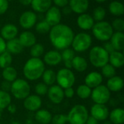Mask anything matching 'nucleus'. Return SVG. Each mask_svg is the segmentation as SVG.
<instances>
[{"label": "nucleus", "mask_w": 124, "mask_h": 124, "mask_svg": "<svg viewBox=\"0 0 124 124\" xmlns=\"http://www.w3.org/2000/svg\"><path fill=\"white\" fill-rule=\"evenodd\" d=\"M35 29L37 33L41 34H45L49 32L51 29V26L44 20H42L38 22L37 23H36Z\"/></svg>", "instance_id": "nucleus-38"}, {"label": "nucleus", "mask_w": 124, "mask_h": 124, "mask_svg": "<svg viewBox=\"0 0 124 124\" xmlns=\"http://www.w3.org/2000/svg\"><path fill=\"white\" fill-rule=\"evenodd\" d=\"M6 51V41L0 36V54Z\"/></svg>", "instance_id": "nucleus-48"}, {"label": "nucleus", "mask_w": 124, "mask_h": 124, "mask_svg": "<svg viewBox=\"0 0 124 124\" xmlns=\"http://www.w3.org/2000/svg\"><path fill=\"white\" fill-rule=\"evenodd\" d=\"M68 122V118L64 114H57L52 116L51 123L52 124H65Z\"/></svg>", "instance_id": "nucleus-42"}, {"label": "nucleus", "mask_w": 124, "mask_h": 124, "mask_svg": "<svg viewBox=\"0 0 124 124\" xmlns=\"http://www.w3.org/2000/svg\"><path fill=\"white\" fill-rule=\"evenodd\" d=\"M109 41L111 43L116 51L121 52L124 48V32H114L111 38L110 39Z\"/></svg>", "instance_id": "nucleus-23"}, {"label": "nucleus", "mask_w": 124, "mask_h": 124, "mask_svg": "<svg viewBox=\"0 0 124 124\" xmlns=\"http://www.w3.org/2000/svg\"><path fill=\"white\" fill-rule=\"evenodd\" d=\"M60 54H61L62 61H63L65 68H68V69L72 68L71 62H72V60L73 59V57L76 56L75 52L73 50V49H70V47L65 49L62 50V52Z\"/></svg>", "instance_id": "nucleus-29"}, {"label": "nucleus", "mask_w": 124, "mask_h": 124, "mask_svg": "<svg viewBox=\"0 0 124 124\" xmlns=\"http://www.w3.org/2000/svg\"><path fill=\"white\" fill-rule=\"evenodd\" d=\"M7 1H12V0H7Z\"/></svg>", "instance_id": "nucleus-56"}, {"label": "nucleus", "mask_w": 124, "mask_h": 124, "mask_svg": "<svg viewBox=\"0 0 124 124\" xmlns=\"http://www.w3.org/2000/svg\"><path fill=\"white\" fill-rule=\"evenodd\" d=\"M109 110L105 105L94 104L90 109V116L100 121H104L108 118Z\"/></svg>", "instance_id": "nucleus-12"}, {"label": "nucleus", "mask_w": 124, "mask_h": 124, "mask_svg": "<svg viewBox=\"0 0 124 124\" xmlns=\"http://www.w3.org/2000/svg\"><path fill=\"white\" fill-rule=\"evenodd\" d=\"M18 39L23 47L30 48L36 43V37L35 34L29 31H25L22 32L20 34Z\"/></svg>", "instance_id": "nucleus-20"}, {"label": "nucleus", "mask_w": 124, "mask_h": 124, "mask_svg": "<svg viewBox=\"0 0 124 124\" xmlns=\"http://www.w3.org/2000/svg\"><path fill=\"white\" fill-rule=\"evenodd\" d=\"M64 91V96L65 97L68 98V99H70L73 98L75 95V90L73 89V87H69V88H66L65 89H63Z\"/></svg>", "instance_id": "nucleus-44"}, {"label": "nucleus", "mask_w": 124, "mask_h": 124, "mask_svg": "<svg viewBox=\"0 0 124 124\" xmlns=\"http://www.w3.org/2000/svg\"><path fill=\"white\" fill-rule=\"evenodd\" d=\"M68 6L73 12L81 15L87 11L89 1V0H69Z\"/></svg>", "instance_id": "nucleus-16"}, {"label": "nucleus", "mask_w": 124, "mask_h": 124, "mask_svg": "<svg viewBox=\"0 0 124 124\" xmlns=\"http://www.w3.org/2000/svg\"><path fill=\"white\" fill-rule=\"evenodd\" d=\"M2 77L4 81H8L9 83L13 82L17 78V70L12 66H8L3 69L2 70Z\"/></svg>", "instance_id": "nucleus-30"}, {"label": "nucleus", "mask_w": 124, "mask_h": 124, "mask_svg": "<svg viewBox=\"0 0 124 124\" xmlns=\"http://www.w3.org/2000/svg\"><path fill=\"white\" fill-rule=\"evenodd\" d=\"M1 110H0V119H1Z\"/></svg>", "instance_id": "nucleus-55"}, {"label": "nucleus", "mask_w": 124, "mask_h": 124, "mask_svg": "<svg viewBox=\"0 0 124 124\" xmlns=\"http://www.w3.org/2000/svg\"><path fill=\"white\" fill-rule=\"evenodd\" d=\"M106 16V10L102 7H96L93 11V15L92 17L94 20V21L100 22L102 21Z\"/></svg>", "instance_id": "nucleus-39"}, {"label": "nucleus", "mask_w": 124, "mask_h": 124, "mask_svg": "<svg viewBox=\"0 0 124 124\" xmlns=\"http://www.w3.org/2000/svg\"><path fill=\"white\" fill-rule=\"evenodd\" d=\"M30 48V54L31 57L40 58L44 53V47L40 43H36Z\"/></svg>", "instance_id": "nucleus-35"}, {"label": "nucleus", "mask_w": 124, "mask_h": 124, "mask_svg": "<svg viewBox=\"0 0 124 124\" xmlns=\"http://www.w3.org/2000/svg\"><path fill=\"white\" fill-rule=\"evenodd\" d=\"M90 63L95 68H101L105 65L108 63L109 54L101 46H93L89 54Z\"/></svg>", "instance_id": "nucleus-4"}, {"label": "nucleus", "mask_w": 124, "mask_h": 124, "mask_svg": "<svg viewBox=\"0 0 124 124\" xmlns=\"http://www.w3.org/2000/svg\"><path fill=\"white\" fill-rule=\"evenodd\" d=\"M52 0H32L31 7L33 11L39 13H45L51 7Z\"/></svg>", "instance_id": "nucleus-22"}, {"label": "nucleus", "mask_w": 124, "mask_h": 124, "mask_svg": "<svg viewBox=\"0 0 124 124\" xmlns=\"http://www.w3.org/2000/svg\"><path fill=\"white\" fill-rule=\"evenodd\" d=\"M85 124H99V121L91 116H89Z\"/></svg>", "instance_id": "nucleus-49"}, {"label": "nucleus", "mask_w": 124, "mask_h": 124, "mask_svg": "<svg viewBox=\"0 0 124 124\" xmlns=\"http://www.w3.org/2000/svg\"><path fill=\"white\" fill-rule=\"evenodd\" d=\"M10 87H11V83L4 81L1 84V90L9 92L10 91Z\"/></svg>", "instance_id": "nucleus-46"}, {"label": "nucleus", "mask_w": 124, "mask_h": 124, "mask_svg": "<svg viewBox=\"0 0 124 124\" xmlns=\"http://www.w3.org/2000/svg\"><path fill=\"white\" fill-rule=\"evenodd\" d=\"M103 81V77L100 72L92 71L89 73L84 78V84L92 89L101 85Z\"/></svg>", "instance_id": "nucleus-15"}, {"label": "nucleus", "mask_w": 124, "mask_h": 124, "mask_svg": "<svg viewBox=\"0 0 124 124\" xmlns=\"http://www.w3.org/2000/svg\"><path fill=\"white\" fill-rule=\"evenodd\" d=\"M75 92L76 93V95L80 99L86 100L90 97L92 93V89L89 88L86 84H81L77 87L76 91Z\"/></svg>", "instance_id": "nucleus-33"}, {"label": "nucleus", "mask_w": 124, "mask_h": 124, "mask_svg": "<svg viewBox=\"0 0 124 124\" xmlns=\"http://www.w3.org/2000/svg\"><path fill=\"white\" fill-rule=\"evenodd\" d=\"M110 14L114 16H121L124 13V6L122 2L118 1H113L108 6Z\"/></svg>", "instance_id": "nucleus-31"}, {"label": "nucleus", "mask_w": 124, "mask_h": 124, "mask_svg": "<svg viewBox=\"0 0 124 124\" xmlns=\"http://www.w3.org/2000/svg\"><path fill=\"white\" fill-rule=\"evenodd\" d=\"M89 116V110L85 105H76L67 115L68 122L70 124H85Z\"/></svg>", "instance_id": "nucleus-5"}, {"label": "nucleus", "mask_w": 124, "mask_h": 124, "mask_svg": "<svg viewBox=\"0 0 124 124\" xmlns=\"http://www.w3.org/2000/svg\"><path fill=\"white\" fill-rule=\"evenodd\" d=\"M9 92L15 99L23 100L31 94V86L25 79L17 78L11 83Z\"/></svg>", "instance_id": "nucleus-6"}, {"label": "nucleus", "mask_w": 124, "mask_h": 124, "mask_svg": "<svg viewBox=\"0 0 124 124\" xmlns=\"http://www.w3.org/2000/svg\"><path fill=\"white\" fill-rule=\"evenodd\" d=\"M76 21H77L78 26L81 30H84V31L91 30L95 23V21L93 19L92 16L86 12L79 15Z\"/></svg>", "instance_id": "nucleus-17"}, {"label": "nucleus", "mask_w": 124, "mask_h": 124, "mask_svg": "<svg viewBox=\"0 0 124 124\" xmlns=\"http://www.w3.org/2000/svg\"><path fill=\"white\" fill-rule=\"evenodd\" d=\"M100 73L102 74L103 78H106L108 79V78H110L116 76V70L110 63H108L101 68V73Z\"/></svg>", "instance_id": "nucleus-36"}, {"label": "nucleus", "mask_w": 124, "mask_h": 124, "mask_svg": "<svg viewBox=\"0 0 124 124\" xmlns=\"http://www.w3.org/2000/svg\"><path fill=\"white\" fill-rule=\"evenodd\" d=\"M46 95L48 96L49 100L55 105L60 104L65 98L63 89L57 84L50 86L48 89Z\"/></svg>", "instance_id": "nucleus-14"}, {"label": "nucleus", "mask_w": 124, "mask_h": 124, "mask_svg": "<svg viewBox=\"0 0 124 124\" xmlns=\"http://www.w3.org/2000/svg\"><path fill=\"white\" fill-rule=\"evenodd\" d=\"M113 124L110 121H107V120H105V121H103V124Z\"/></svg>", "instance_id": "nucleus-53"}, {"label": "nucleus", "mask_w": 124, "mask_h": 124, "mask_svg": "<svg viewBox=\"0 0 124 124\" xmlns=\"http://www.w3.org/2000/svg\"><path fill=\"white\" fill-rule=\"evenodd\" d=\"M18 34V28L13 24H6L1 28V37L4 40L9 41L16 38Z\"/></svg>", "instance_id": "nucleus-19"}, {"label": "nucleus", "mask_w": 124, "mask_h": 124, "mask_svg": "<svg viewBox=\"0 0 124 124\" xmlns=\"http://www.w3.org/2000/svg\"><path fill=\"white\" fill-rule=\"evenodd\" d=\"M108 63H110L116 69L123 67L124 64V55L122 52L114 51L109 54Z\"/></svg>", "instance_id": "nucleus-25"}, {"label": "nucleus", "mask_w": 124, "mask_h": 124, "mask_svg": "<svg viewBox=\"0 0 124 124\" xmlns=\"http://www.w3.org/2000/svg\"><path fill=\"white\" fill-rule=\"evenodd\" d=\"M105 86L110 92H118L123 89L124 80L121 76L116 75L115 76L108 79L107 85Z\"/></svg>", "instance_id": "nucleus-21"}, {"label": "nucleus", "mask_w": 124, "mask_h": 124, "mask_svg": "<svg viewBox=\"0 0 124 124\" xmlns=\"http://www.w3.org/2000/svg\"><path fill=\"white\" fill-rule=\"evenodd\" d=\"M54 3V6L58 8H62L67 5H68L69 0H52Z\"/></svg>", "instance_id": "nucleus-45"}, {"label": "nucleus", "mask_w": 124, "mask_h": 124, "mask_svg": "<svg viewBox=\"0 0 124 124\" xmlns=\"http://www.w3.org/2000/svg\"><path fill=\"white\" fill-rule=\"evenodd\" d=\"M97 2H98V3H103V2H105V1H106L107 0H95Z\"/></svg>", "instance_id": "nucleus-54"}, {"label": "nucleus", "mask_w": 124, "mask_h": 124, "mask_svg": "<svg viewBox=\"0 0 124 124\" xmlns=\"http://www.w3.org/2000/svg\"><path fill=\"white\" fill-rule=\"evenodd\" d=\"M42 106V100L41 97L36 94H29L23 100V107L25 110L31 112H36L41 109Z\"/></svg>", "instance_id": "nucleus-11"}, {"label": "nucleus", "mask_w": 124, "mask_h": 124, "mask_svg": "<svg viewBox=\"0 0 124 124\" xmlns=\"http://www.w3.org/2000/svg\"><path fill=\"white\" fill-rule=\"evenodd\" d=\"M12 62V56L7 51L4 52L0 54V68L4 69L10 66Z\"/></svg>", "instance_id": "nucleus-37"}, {"label": "nucleus", "mask_w": 124, "mask_h": 124, "mask_svg": "<svg viewBox=\"0 0 124 124\" xmlns=\"http://www.w3.org/2000/svg\"><path fill=\"white\" fill-rule=\"evenodd\" d=\"M72 68L77 72L81 73L85 71L88 68L87 60L81 56H75L71 62Z\"/></svg>", "instance_id": "nucleus-28"}, {"label": "nucleus", "mask_w": 124, "mask_h": 124, "mask_svg": "<svg viewBox=\"0 0 124 124\" xmlns=\"http://www.w3.org/2000/svg\"><path fill=\"white\" fill-rule=\"evenodd\" d=\"M92 44V36L87 33L81 32L76 35H74L71 46L74 52H84L91 47Z\"/></svg>", "instance_id": "nucleus-7"}, {"label": "nucleus", "mask_w": 124, "mask_h": 124, "mask_svg": "<svg viewBox=\"0 0 124 124\" xmlns=\"http://www.w3.org/2000/svg\"><path fill=\"white\" fill-rule=\"evenodd\" d=\"M62 19V13L60 8L52 6L46 12H45V18L44 20L51 26L56 25L60 23Z\"/></svg>", "instance_id": "nucleus-13"}, {"label": "nucleus", "mask_w": 124, "mask_h": 124, "mask_svg": "<svg viewBox=\"0 0 124 124\" xmlns=\"http://www.w3.org/2000/svg\"><path fill=\"white\" fill-rule=\"evenodd\" d=\"M12 102V97L9 92L0 89V110L7 109Z\"/></svg>", "instance_id": "nucleus-34"}, {"label": "nucleus", "mask_w": 124, "mask_h": 124, "mask_svg": "<svg viewBox=\"0 0 124 124\" xmlns=\"http://www.w3.org/2000/svg\"><path fill=\"white\" fill-rule=\"evenodd\" d=\"M49 33L50 42L57 50L69 48L75 35L70 27L62 23L51 27Z\"/></svg>", "instance_id": "nucleus-1"}, {"label": "nucleus", "mask_w": 124, "mask_h": 124, "mask_svg": "<svg viewBox=\"0 0 124 124\" xmlns=\"http://www.w3.org/2000/svg\"><path fill=\"white\" fill-rule=\"evenodd\" d=\"M71 12H72V11H71V9H70V7L68 5L62 7V9L61 10V13L64 14L65 15H68Z\"/></svg>", "instance_id": "nucleus-50"}, {"label": "nucleus", "mask_w": 124, "mask_h": 124, "mask_svg": "<svg viewBox=\"0 0 124 124\" xmlns=\"http://www.w3.org/2000/svg\"><path fill=\"white\" fill-rule=\"evenodd\" d=\"M48 89H49V86L47 85H46L43 82H40L36 84L34 87V91L36 95L41 97V96H45L47 94Z\"/></svg>", "instance_id": "nucleus-40"}, {"label": "nucleus", "mask_w": 124, "mask_h": 124, "mask_svg": "<svg viewBox=\"0 0 124 124\" xmlns=\"http://www.w3.org/2000/svg\"><path fill=\"white\" fill-rule=\"evenodd\" d=\"M110 24L113 31L118 32H123L124 31V20L122 18H116Z\"/></svg>", "instance_id": "nucleus-41"}, {"label": "nucleus", "mask_w": 124, "mask_h": 124, "mask_svg": "<svg viewBox=\"0 0 124 124\" xmlns=\"http://www.w3.org/2000/svg\"><path fill=\"white\" fill-rule=\"evenodd\" d=\"M56 82L63 89L73 87L76 82L75 74L70 69L61 68L56 73Z\"/></svg>", "instance_id": "nucleus-8"}, {"label": "nucleus", "mask_w": 124, "mask_h": 124, "mask_svg": "<svg viewBox=\"0 0 124 124\" xmlns=\"http://www.w3.org/2000/svg\"><path fill=\"white\" fill-rule=\"evenodd\" d=\"M24 47L20 42L18 38H15L6 42V51L11 54H18L23 51Z\"/></svg>", "instance_id": "nucleus-24"}, {"label": "nucleus", "mask_w": 124, "mask_h": 124, "mask_svg": "<svg viewBox=\"0 0 124 124\" xmlns=\"http://www.w3.org/2000/svg\"><path fill=\"white\" fill-rule=\"evenodd\" d=\"M34 117L39 124H49L52 121V115L46 109H39L35 112Z\"/></svg>", "instance_id": "nucleus-26"}, {"label": "nucleus", "mask_w": 124, "mask_h": 124, "mask_svg": "<svg viewBox=\"0 0 124 124\" xmlns=\"http://www.w3.org/2000/svg\"></svg>", "instance_id": "nucleus-57"}, {"label": "nucleus", "mask_w": 124, "mask_h": 124, "mask_svg": "<svg viewBox=\"0 0 124 124\" xmlns=\"http://www.w3.org/2000/svg\"><path fill=\"white\" fill-rule=\"evenodd\" d=\"M103 48L106 50V52H107L108 54H110L111 52H113L116 51V50L114 49V48H113V45L111 44V43H110L109 41H106V42L105 43Z\"/></svg>", "instance_id": "nucleus-47"}, {"label": "nucleus", "mask_w": 124, "mask_h": 124, "mask_svg": "<svg viewBox=\"0 0 124 124\" xmlns=\"http://www.w3.org/2000/svg\"><path fill=\"white\" fill-rule=\"evenodd\" d=\"M108 118L113 124H124V110L123 108H117L109 112Z\"/></svg>", "instance_id": "nucleus-27"}, {"label": "nucleus", "mask_w": 124, "mask_h": 124, "mask_svg": "<svg viewBox=\"0 0 124 124\" xmlns=\"http://www.w3.org/2000/svg\"><path fill=\"white\" fill-rule=\"evenodd\" d=\"M41 78L43 80V83H44L48 86H52L56 82V73L52 69H45Z\"/></svg>", "instance_id": "nucleus-32"}, {"label": "nucleus", "mask_w": 124, "mask_h": 124, "mask_svg": "<svg viewBox=\"0 0 124 124\" xmlns=\"http://www.w3.org/2000/svg\"><path fill=\"white\" fill-rule=\"evenodd\" d=\"M37 22V15L33 11H25L21 14L19 18V23L20 26L25 29L28 30L33 28Z\"/></svg>", "instance_id": "nucleus-10"}, {"label": "nucleus", "mask_w": 124, "mask_h": 124, "mask_svg": "<svg viewBox=\"0 0 124 124\" xmlns=\"http://www.w3.org/2000/svg\"><path fill=\"white\" fill-rule=\"evenodd\" d=\"M43 62L49 66H56L62 62L61 54L58 50H50L44 55Z\"/></svg>", "instance_id": "nucleus-18"}, {"label": "nucleus", "mask_w": 124, "mask_h": 124, "mask_svg": "<svg viewBox=\"0 0 124 124\" xmlns=\"http://www.w3.org/2000/svg\"><path fill=\"white\" fill-rule=\"evenodd\" d=\"M9 7V1L7 0H0V15L4 14Z\"/></svg>", "instance_id": "nucleus-43"}, {"label": "nucleus", "mask_w": 124, "mask_h": 124, "mask_svg": "<svg viewBox=\"0 0 124 124\" xmlns=\"http://www.w3.org/2000/svg\"><path fill=\"white\" fill-rule=\"evenodd\" d=\"M18 1L23 4V5H25V6H28L31 4V1L32 0H18Z\"/></svg>", "instance_id": "nucleus-52"}, {"label": "nucleus", "mask_w": 124, "mask_h": 124, "mask_svg": "<svg viewBox=\"0 0 124 124\" xmlns=\"http://www.w3.org/2000/svg\"><path fill=\"white\" fill-rule=\"evenodd\" d=\"M44 70L45 64L41 59L31 57L25 62L23 68V73L27 80L34 81L41 78Z\"/></svg>", "instance_id": "nucleus-2"}, {"label": "nucleus", "mask_w": 124, "mask_h": 124, "mask_svg": "<svg viewBox=\"0 0 124 124\" xmlns=\"http://www.w3.org/2000/svg\"><path fill=\"white\" fill-rule=\"evenodd\" d=\"M7 109L8 111H9L10 113H12V114L15 113L16 112V110H17L16 106H15V105H12V104H10V105L7 108Z\"/></svg>", "instance_id": "nucleus-51"}, {"label": "nucleus", "mask_w": 124, "mask_h": 124, "mask_svg": "<svg viewBox=\"0 0 124 124\" xmlns=\"http://www.w3.org/2000/svg\"><path fill=\"white\" fill-rule=\"evenodd\" d=\"M92 31L96 39L104 42L108 41L114 33L111 24L104 20L95 23L92 28Z\"/></svg>", "instance_id": "nucleus-3"}, {"label": "nucleus", "mask_w": 124, "mask_h": 124, "mask_svg": "<svg viewBox=\"0 0 124 124\" xmlns=\"http://www.w3.org/2000/svg\"><path fill=\"white\" fill-rule=\"evenodd\" d=\"M111 97V92L105 85L101 84L92 89L90 97L94 104L106 105Z\"/></svg>", "instance_id": "nucleus-9"}]
</instances>
